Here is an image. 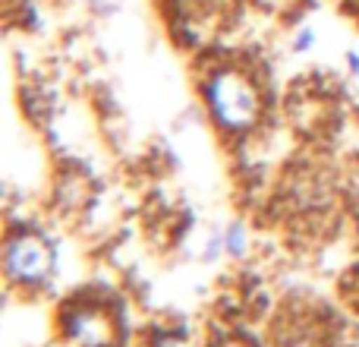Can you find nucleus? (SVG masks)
<instances>
[{"mask_svg": "<svg viewBox=\"0 0 359 347\" xmlns=\"http://www.w3.org/2000/svg\"><path fill=\"white\" fill-rule=\"evenodd\" d=\"M202 95L211 117L224 130L243 133L259 124L262 117V92L252 76L243 73L240 67H217L202 82Z\"/></svg>", "mask_w": 359, "mask_h": 347, "instance_id": "nucleus-1", "label": "nucleus"}, {"mask_svg": "<svg viewBox=\"0 0 359 347\" xmlns=\"http://www.w3.org/2000/svg\"><path fill=\"white\" fill-rule=\"evenodd\" d=\"M6 272L22 284L41 281L50 272V253L41 240L35 237H16L6 247Z\"/></svg>", "mask_w": 359, "mask_h": 347, "instance_id": "nucleus-2", "label": "nucleus"}, {"mask_svg": "<svg viewBox=\"0 0 359 347\" xmlns=\"http://www.w3.org/2000/svg\"><path fill=\"white\" fill-rule=\"evenodd\" d=\"M73 338L82 347H107L114 338V325L104 313L98 310H82L73 319Z\"/></svg>", "mask_w": 359, "mask_h": 347, "instance_id": "nucleus-3", "label": "nucleus"}, {"mask_svg": "<svg viewBox=\"0 0 359 347\" xmlns=\"http://www.w3.org/2000/svg\"><path fill=\"white\" fill-rule=\"evenodd\" d=\"M224 347H240V344H224Z\"/></svg>", "mask_w": 359, "mask_h": 347, "instance_id": "nucleus-4", "label": "nucleus"}]
</instances>
